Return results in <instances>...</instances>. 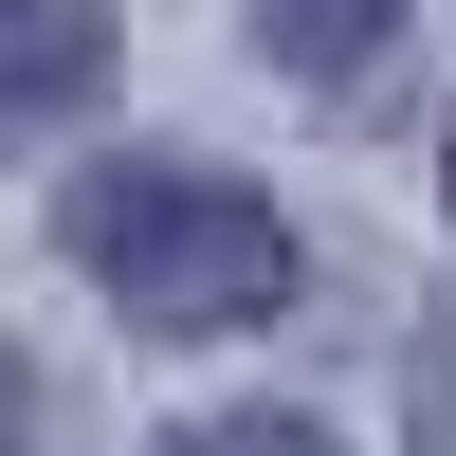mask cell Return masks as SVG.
Instances as JSON below:
<instances>
[{
  "label": "cell",
  "mask_w": 456,
  "mask_h": 456,
  "mask_svg": "<svg viewBox=\"0 0 456 456\" xmlns=\"http://www.w3.org/2000/svg\"><path fill=\"white\" fill-rule=\"evenodd\" d=\"M256 19H274V55H292V73H347L365 37L402 19V0H256Z\"/></svg>",
  "instance_id": "3957f363"
},
{
  "label": "cell",
  "mask_w": 456,
  "mask_h": 456,
  "mask_svg": "<svg viewBox=\"0 0 456 456\" xmlns=\"http://www.w3.org/2000/svg\"><path fill=\"white\" fill-rule=\"evenodd\" d=\"M73 256L128 329H256L292 311V219L219 165H92L73 183Z\"/></svg>",
  "instance_id": "6da1fadb"
},
{
  "label": "cell",
  "mask_w": 456,
  "mask_h": 456,
  "mask_svg": "<svg viewBox=\"0 0 456 456\" xmlns=\"http://www.w3.org/2000/svg\"><path fill=\"white\" fill-rule=\"evenodd\" d=\"M0 456H37V384H19V347H0Z\"/></svg>",
  "instance_id": "5b68a950"
},
{
  "label": "cell",
  "mask_w": 456,
  "mask_h": 456,
  "mask_svg": "<svg viewBox=\"0 0 456 456\" xmlns=\"http://www.w3.org/2000/svg\"><path fill=\"white\" fill-rule=\"evenodd\" d=\"M110 92V0H0V146L73 128Z\"/></svg>",
  "instance_id": "7a4b0ae2"
},
{
  "label": "cell",
  "mask_w": 456,
  "mask_h": 456,
  "mask_svg": "<svg viewBox=\"0 0 456 456\" xmlns=\"http://www.w3.org/2000/svg\"><path fill=\"white\" fill-rule=\"evenodd\" d=\"M165 456H329L311 420H201V438H165Z\"/></svg>",
  "instance_id": "277c9868"
},
{
  "label": "cell",
  "mask_w": 456,
  "mask_h": 456,
  "mask_svg": "<svg viewBox=\"0 0 456 456\" xmlns=\"http://www.w3.org/2000/svg\"><path fill=\"white\" fill-rule=\"evenodd\" d=\"M438 183H456V146H438Z\"/></svg>",
  "instance_id": "8992f818"
}]
</instances>
